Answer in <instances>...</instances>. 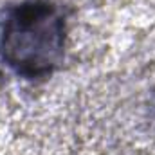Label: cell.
Instances as JSON below:
<instances>
[{
  "instance_id": "1",
  "label": "cell",
  "mask_w": 155,
  "mask_h": 155,
  "mask_svg": "<svg viewBox=\"0 0 155 155\" xmlns=\"http://www.w3.org/2000/svg\"><path fill=\"white\" fill-rule=\"evenodd\" d=\"M67 15L51 0L15 5L0 31V58L25 79L49 78L65 58Z\"/></svg>"
}]
</instances>
